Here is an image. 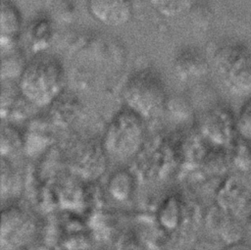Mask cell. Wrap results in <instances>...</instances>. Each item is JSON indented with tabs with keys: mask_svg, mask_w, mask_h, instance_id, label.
Listing matches in <instances>:
<instances>
[{
	"mask_svg": "<svg viewBox=\"0 0 251 250\" xmlns=\"http://www.w3.org/2000/svg\"><path fill=\"white\" fill-rule=\"evenodd\" d=\"M65 71L61 63L52 57L36 56L26 63L18 78L23 97L37 108L49 107L64 93Z\"/></svg>",
	"mask_w": 251,
	"mask_h": 250,
	"instance_id": "1",
	"label": "cell"
},
{
	"mask_svg": "<svg viewBox=\"0 0 251 250\" xmlns=\"http://www.w3.org/2000/svg\"><path fill=\"white\" fill-rule=\"evenodd\" d=\"M145 135V120L125 107L107 125L102 136L101 147L111 159L127 161L140 152Z\"/></svg>",
	"mask_w": 251,
	"mask_h": 250,
	"instance_id": "2",
	"label": "cell"
},
{
	"mask_svg": "<svg viewBox=\"0 0 251 250\" xmlns=\"http://www.w3.org/2000/svg\"><path fill=\"white\" fill-rule=\"evenodd\" d=\"M125 107L144 120L159 116L168 102L167 88L160 75L149 69L133 74L124 84Z\"/></svg>",
	"mask_w": 251,
	"mask_h": 250,
	"instance_id": "3",
	"label": "cell"
},
{
	"mask_svg": "<svg viewBox=\"0 0 251 250\" xmlns=\"http://www.w3.org/2000/svg\"><path fill=\"white\" fill-rule=\"evenodd\" d=\"M213 69L223 85L233 95L251 94V50L238 43L220 46L212 58Z\"/></svg>",
	"mask_w": 251,
	"mask_h": 250,
	"instance_id": "4",
	"label": "cell"
},
{
	"mask_svg": "<svg viewBox=\"0 0 251 250\" xmlns=\"http://www.w3.org/2000/svg\"><path fill=\"white\" fill-rule=\"evenodd\" d=\"M199 135L214 147L228 148L238 138L236 117L226 107H214L202 117Z\"/></svg>",
	"mask_w": 251,
	"mask_h": 250,
	"instance_id": "5",
	"label": "cell"
},
{
	"mask_svg": "<svg viewBox=\"0 0 251 250\" xmlns=\"http://www.w3.org/2000/svg\"><path fill=\"white\" fill-rule=\"evenodd\" d=\"M251 178L232 173L226 175L219 184L215 200L223 211L239 218L250 210Z\"/></svg>",
	"mask_w": 251,
	"mask_h": 250,
	"instance_id": "6",
	"label": "cell"
},
{
	"mask_svg": "<svg viewBox=\"0 0 251 250\" xmlns=\"http://www.w3.org/2000/svg\"><path fill=\"white\" fill-rule=\"evenodd\" d=\"M91 17L107 26H122L133 14V0H86Z\"/></svg>",
	"mask_w": 251,
	"mask_h": 250,
	"instance_id": "7",
	"label": "cell"
},
{
	"mask_svg": "<svg viewBox=\"0 0 251 250\" xmlns=\"http://www.w3.org/2000/svg\"><path fill=\"white\" fill-rule=\"evenodd\" d=\"M207 222L210 229L219 236L225 246L242 241L246 233L245 226L237 217L223 211L217 205L210 211Z\"/></svg>",
	"mask_w": 251,
	"mask_h": 250,
	"instance_id": "8",
	"label": "cell"
},
{
	"mask_svg": "<svg viewBox=\"0 0 251 250\" xmlns=\"http://www.w3.org/2000/svg\"><path fill=\"white\" fill-rule=\"evenodd\" d=\"M23 26L22 15L10 0H2L0 16V45L2 52L16 48Z\"/></svg>",
	"mask_w": 251,
	"mask_h": 250,
	"instance_id": "9",
	"label": "cell"
},
{
	"mask_svg": "<svg viewBox=\"0 0 251 250\" xmlns=\"http://www.w3.org/2000/svg\"><path fill=\"white\" fill-rule=\"evenodd\" d=\"M174 69L179 79L187 81L205 76L209 65L201 53L194 49H185L176 55Z\"/></svg>",
	"mask_w": 251,
	"mask_h": 250,
	"instance_id": "10",
	"label": "cell"
},
{
	"mask_svg": "<svg viewBox=\"0 0 251 250\" xmlns=\"http://www.w3.org/2000/svg\"><path fill=\"white\" fill-rule=\"evenodd\" d=\"M53 37V25L45 18H38L29 23L26 27V39L35 52H41L46 49Z\"/></svg>",
	"mask_w": 251,
	"mask_h": 250,
	"instance_id": "11",
	"label": "cell"
},
{
	"mask_svg": "<svg viewBox=\"0 0 251 250\" xmlns=\"http://www.w3.org/2000/svg\"><path fill=\"white\" fill-rule=\"evenodd\" d=\"M230 169L235 174L242 175L251 178V146L250 143L238 138L232 143L228 149Z\"/></svg>",
	"mask_w": 251,
	"mask_h": 250,
	"instance_id": "12",
	"label": "cell"
},
{
	"mask_svg": "<svg viewBox=\"0 0 251 250\" xmlns=\"http://www.w3.org/2000/svg\"><path fill=\"white\" fill-rule=\"evenodd\" d=\"M49 107L51 108V120L61 125L72 123L80 111V103L75 98L67 96L64 93Z\"/></svg>",
	"mask_w": 251,
	"mask_h": 250,
	"instance_id": "13",
	"label": "cell"
},
{
	"mask_svg": "<svg viewBox=\"0 0 251 250\" xmlns=\"http://www.w3.org/2000/svg\"><path fill=\"white\" fill-rule=\"evenodd\" d=\"M148 2L160 15L172 18L191 10L195 0H148Z\"/></svg>",
	"mask_w": 251,
	"mask_h": 250,
	"instance_id": "14",
	"label": "cell"
},
{
	"mask_svg": "<svg viewBox=\"0 0 251 250\" xmlns=\"http://www.w3.org/2000/svg\"><path fill=\"white\" fill-rule=\"evenodd\" d=\"M132 176L126 171H120L114 174L109 179V191L117 200L127 199L133 188Z\"/></svg>",
	"mask_w": 251,
	"mask_h": 250,
	"instance_id": "15",
	"label": "cell"
},
{
	"mask_svg": "<svg viewBox=\"0 0 251 250\" xmlns=\"http://www.w3.org/2000/svg\"><path fill=\"white\" fill-rule=\"evenodd\" d=\"M2 78L10 79L12 76L16 75V72H18L21 75L24 71L26 63H25V59L22 57V54L19 53L16 48L2 52Z\"/></svg>",
	"mask_w": 251,
	"mask_h": 250,
	"instance_id": "16",
	"label": "cell"
},
{
	"mask_svg": "<svg viewBox=\"0 0 251 250\" xmlns=\"http://www.w3.org/2000/svg\"><path fill=\"white\" fill-rule=\"evenodd\" d=\"M180 206L176 199H168L159 211V221L168 229L176 228L180 220Z\"/></svg>",
	"mask_w": 251,
	"mask_h": 250,
	"instance_id": "17",
	"label": "cell"
},
{
	"mask_svg": "<svg viewBox=\"0 0 251 250\" xmlns=\"http://www.w3.org/2000/svg\"><path fill=\"white\" fill-rule=\"evenodd\" d=\"M236 127L238 136L251 143V98L241 106L236 116Z\"/></svg>",
	"mask_w": 251,
	"mask_h": 250,
	"instance_id": "18",
	"label": "cell"
},
{
	"mask_svg": "<svg viewBox=\"0 0 251 250\" xmlns=\"http://www.w3.org/2000/svg\"><path fill=\"white\" fill-rule=\"evenodd\" d=\"M1 141L2 151L4 152L5 150H7L9 153L18 150L22 145H24L25 140L24 137H22L20 132L15 127L7 125L2 128Z\"/></svg>",
	"mask_w": 251,
	"mask_h": 250,
	"instance_id": "19",
	"label": "cell"
},
{
	"mask_svg": "<svg viewBox=\"0 0 251 250\" xmlns=\"http://www.w3.org/2000/svg\"><path fill=\"white\" fill-rule=\"evenodd\" d=\"M222 250H251V244L246 243L244 240H242L233 244L226 245L223 247Z\"/></svg>",
	"mask_w": 251,
	"mask_h": 250,
	"instance_id": "20",
	"label": "cell"
},
{
	"mask_svg": "<svg viewBox=\"0 0 251 250\" xmlns=\"http://www.w3.org/2000/svg\"><path fill=\"white\" fill-rule=\"evenodd\" d=\"M245 228H246V233H247V234L250 236V238H251V215H250V216L248 217V219H247Z\"/></svg>",
	"mask_w": 251,
	"mask_h": 250,
	"instance_id": "21",
	"label": "cell"
},
{
	"mask_svg": "<svg viewBox=\"0 0 251 250\" xmlns=\"http://www.w3.org/2000/svg\"><path fill=\"white\" fill-rule=\"evenodd\" d=\"M250 210H251V196H250Z\"/></svg>",
	"mask_w": 251,
	"mask_h": 250,
	"instance_id": "22",
	"label": "cell"
}]
</instances>
